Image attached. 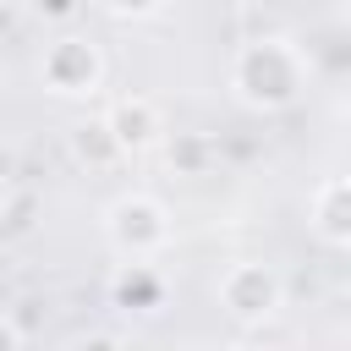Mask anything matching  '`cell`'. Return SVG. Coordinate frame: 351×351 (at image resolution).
Listing matches in <instances>:
<instances>
[{
	"label": "cell",
	"mask_w": 351,
	"mask_h": 351,
	"mask_svg": "<svg viewBox=\"0 0 351 351\" xmlns=\"http://www.w3.org/2000/svg\"><path fill=\"white\" fill-rule=\"evenodd\" d=\"M236 88L247 104L258 110H280L296 99L302 88V55L285 44V38H258L236 55Z\"/></svg>",
	"instance_id": "6da1fadb"
},
{
	"label": "cell",
	"mask_w": 351,
	"mask_h": 351,
	"mask_svg": "<svg viewBox=\"0 0 351 351\" xmlns=\"http://www.w3.org/2000/svg\"><path fill=\"white\" fill-rule=\"evenodd\" d=\"M110 236H115V247H121V252L148 258V252H159V247H165L170 225H165V208H159L154 197H121V203L110 208Z\"/></svg>",
	"instance_id": "7a4b0ae2"
},
{
	"label": "cell",
	"mask_w": 351,
	"mask_h": 351,
	"mask_svg": "<svg viewBox=\"0 0 351 351\" xmlns=\"http://www.w3.org/2000/svg\"><path fill=\"white\" fill-rule=\"evenodd\" d=\"M99 77H104V60H99L93 44H82V38H60V44L44 49V82H49L55 93H93Z\"/></svg>",
	"instance_id": "3957f363"
},
{
	"label": "cell",
	"mask_w": 351,
	"mask_h": 351,
	"mask_svg": "<svg viewBox=\"0 0 351 351\" xmlns=\"http://www.w3.org/2000/svg\"><path fill=\"white\" fill-rule=\"evenodd\" d=\"M219 296H225V307H230L236 318H263V313L280 307V280H274L263 263H236V269L225 274Z\"/></svg>",
	"instance_id": "277c9868"
},
{
	"label": "cell",
	"mask_w": 351,
	"mask_h": 351,
	"mask_svg": "<svg viewBox=\"0 0 351 351\" xmlns=\"http://www.w3.org/2000/svg\"><path fill=\"white\" fill-rule=\"evenodd\" d=\"M110 137H115V148L126 154V148H148L159 132H165V121H159V110H154V99H121L115 110H110Z\"/></svg>",
	"instance_id": "5b68a950"
},
{
	"label": "cell",
	"mask_w": 351,
	"mask_h": 351,
	"mask_svg": "<svg viewBox=\"0 0 351 351\" xmlns=\"http://www.w3.org/2000/svg\"><path fill=\"white\" fill-rule=\"evenodd\" d=\"M313 230L329 241V247H346V181L335 176V181H324L318 186V197H313Z\"/></svg>",
	"instance_id": "8992f818"
},
{
	"label": "cell",
	"mask_w": 351,
	"mask_h": 351,
	"mask_svg": "<svg viewBox=\"0 0 351 351\" xmlns=\"http://www.w3.org/2000/svg\"><path fill=\"white\" fill-rule=\"evenodd\" d=\"M71 148H77L82 159H93V165H99V159H115V154H121L104 121H99V126H77V132H71Z\"/></svg>",
	"instance_id": "52a82bcc"
},
{
	"label": "cell",
	"mask_w": 351,
	"mask_h": 351,
	"mask_svg": "<svg viewBox=\"0 0 351 351\" xmlns=\"http://www.w3.org/2000/svg\"><path fill=\"white\" fill-rule=\"evenodd\" d=\"M33 11H38L44 22H71V16L82 11V0H33Z\"/></svg>",
	"instance_id": "ba28073f"
},
{
	"label": "cell",
	"mask_w": 351,
	"mask_h": 351,
	"mask_svg": "<svg viewBox=\"0 0 351 351\" xmlns=\"http://www.w3.org/2000/svg\"><path fill=\"white\" fill-rule=\"evenodd\" d=\"M104 5H110V11H121V16H126V11H132V16H143V11H154L159 0H104Z\"/></svg>",
	"instance_id": "9c48e42d"
},
{
	"label": "cell",
	"mask_w": 351,
	"mask_h": 351,
	"mask_svg": "<svg viewBox=\"0 0 351 351\" xmlns=\"http://www.w3.org/2000/svg\"><path fill=\"white\" fill-rule=\"evenodd\" d=\"M16 340H22V329H16L11 318H0V346H16Z\"/></svg>",
	"instance_id": "30bf717a"
},
{
	"label": "cell",
	"mask_w": 351,
	"mask_h": 351,
	"mask_svg": "<svg viewBox=\"0 0 351 351\" xmlns=\"http://www.w3.org/2000/svg\"><path fill=\"white\" fill-rule=\"evenodd\" d=\"M5 203H11V181H5V170H0V214H5Z\"/></svg>",
	"instance_id": "8fae6325"
}]
</instances>
